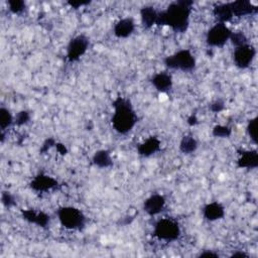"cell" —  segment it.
Masks as SVG:
<instances>
[{
	"label": "cell",
	"instance_id": "obj_1",
	"mask_svg": "<svg viewBox=\"0 0 258 258\" xmlns=\"http://www.w3.org/2000/svg\"><path fill=\"white\" fill-rule=\"evenodd\" d=\"M192 5L193 1L188 0L171 3L166 10L158 12L156 24L159 26L168 25L176 33H186L189 28Z\"/></svg>",
	"mask_w": 258,
	"mask_h": 258
},
{
	"label": "cell",
	"instance_id": "obj_2",
	"mask_svg": "<svg viewBox=\"0 0 258 258\" xmlns=\"http://www.w3.org/2000/svg\"><path fill=\"white\" fill-rule=\"evenodd\" d=\"M114 114L112 117V125L118 133H128L136 124L137 116L132 108L129 99L118 97L113 102Z\"/></svg>",
	"mask_w": 258,
	"mask_h": 258
},
{
	"label": "cell",
	"instance_id": "obj_3",
	"mask_svg": "<svg viewBox=\"0 0 258 258\" xmlns=\"http://www.w3.org/2000/svg\"><path fill=\"white\" fill-rule=\"evenodd\" d=\"M164 64L169 69L191 72L196 67V60L189 50H183L169 56H166Z\"/></svg>",
	"mask_w": 258,
	"mask_h": 258
},
{
	"label": "cell",
	"instance_id": "obj_4",
	"mask_svg": "<svg viewBox=\"0 0 258 258\" xmlns=\"http://www.w3.org/2000/svg\"><path fill=\"white\" fill-rule=\"evenodd\" d=\"M58 217L61 224L70 230L82 229L86 223V217L81 210L74 207H63L58 211Z\"/></svg>",
	"mask_w": 258,
	"mask_h": 258
},
{
	"label": "cell",
	"instance_id": "obj_5",
	"mask_svg": "<svg viewBox=\"0 0 258 258\" xmlns=\"http://www.w3.org/2000/svg\"><path fill=\"white\" fill-rule=\"evenodd\" d=\"M155 236L159 240L175 241L181 234V229L179 224L169 218L159 220L155 227Z\"/></svg>",
	"mask_w": 258,
	"mask_h": 258
},
{
	"label": "cell",
	"instance_id": "obj_6",
	"mask_svg": "<svg viewBox=\"0 0 258 258\" xmlns=\"http://www.w3.org/2000/svg\"><path fill=\"white\" fill-rule=\"evenodd\" d=\"M232 32L224 23L215 24L207 35V44L211 47L222 48L230 40Z\"/></svg>",
	"mask_w": 258,
	"mask_h": 258
},
{
	"label": "cell",
	"instance_id": "obj_7",
	"mask_svg": "<svg viewBox=\"0 0 258 258\" xmlns=\"http://www.w3.org/2000/svg\"><path fill=\"white\" fill-rule=\"evenodd\" d=\"M89 48V40L88 38H86L85 36H78L74 38L67 50V58L69 62H76L80 60L82 55L85 54V52H87Z\"/></svg>",
	"mask_w": 258,
	"mask_h": 258
},
{
	"label": "cell",
	"instance_id": "obj_8",
	"mask_svg": "<svg viewBox=\"0 0 258 258\" xmlns=\"http://www.w3.org/2000/svg\"><path fill=\"white\" fill-rule=\"evenodd\" d=\"M256 54L255 49L251 45H244L235 49L233 58L235 65L240 69L248 68Z\"/></svg>",
	"mask_w": 258,
	"mask_h": 258
},
{
	"label": "cell",
	"instance_id": "obj_9",
	"mask_svg": "<svg viewBox=\"0 0 258 258\" xmlns=\"http://www.w3.org/2000/svg\"><path fill=\"white\" fill-rule=\"evenodd\" d=\"M165 205V200L161 195L155 194L150 197L143 205V209L150 215L155 216L159 214Z\"/></svg>",
	"mask_w": 258,
	"mask_h": 258
},
{
	"label": "cell",
	"instance_id": "obj_10",
	"mask_svg": "<svg viewBox=\"0 0 258 258\" xmlns=\"http://www.w3.org/2000/svg\"><path fill=\"white\" fill-rule=\"evenodd\" d=\"M230 6L232 9L233 15L237 16V17L254 14L258 10L257 6L253 5L250 1H247V0H237V1L231 2Z\"/></svg>",
	"mask_w": 258,
	"mask_h": 258
},
{
	"label": "cell",
	"instance_id": "obj_11",
	"mask_svg": "<svg viewBox=\"0 0 258 258\" xmlns=\"http://www.w3.org/2000/svg\"><path fill=\"white\" fill-rule=\"evenodd\" d=\"M22 217L25 221L36 224L43 228L47 227L50 222V216L48 214L33 209L22 211Z\"/></svg>",
	"mask_w": 258,
	"mask_h": 258
},
{
	"label": "cell",
	"instance_id": "obj_12",
	"mask_svg": "<svg viewBox=\"0 0 258 258\" xmlns=\"http://www.w3.org/2000/svg\"><path fill=\"white\" fill-rule=\"evenodd\" d=\"M152 84L158 92L165 93L173 87V79L167 73H157L152 78Z\"/></svg>",
	"mask_w": 258,
	"mask_h": 258
},
{
	"label": "cell",
	"instance_id": "obj_13",
	"mask_svg": "<svg viewBox=\"0 0 258 258\" xmlns=\"http://www.w3.org/2000/svg\"><path fill=\"white\" fill-rule=\"evenodd\" d=\"M56 186H58V182L53 178L46 175L37 176L31 184L32 189L37 192H47L49 190L54 189Z\"/></svg>",
	"mask_w": 258,
	"mask_h": 258
},
{
	"label": "cell",
	"instance_id": "obj_14",
	"mask_svg": "<svg viewBox=\"0 0 258 258\" xmlns=\"http://www.w3.org/2000/svg\"><path fill=\"white\" fill-rule=\"evenodd\" d=\"M135 24L132 18H123L114 26V35L119 39H125L132 35Z\"/></svg>",
	"mask_w": 258,
	"mask_h": 258
},
{
	"label": "cell",
	"instance_id": "obj_15",
	"mask_svg": "<svg viewBox=\"0 0 258 258\" xmlns=\"http://www.w3.org/2000/svg\"><path fill=\"white\" fill-rule=\"evenodd\" d=\"M160 150V141L156 137H150L145 142L139 145L137 152L142 156H151Z\"/></svg>",
	"mask_w": 258,
	"mask_h": 258
},
{
	"label": "cell",
	"instance_id": "obj_16",
	"mask_svg": "<svg viewBox=\"0 0 258 258\" xmlns=\"http://www.w3.org/2000/svg\"><path fill=\"white\" fill-rule=\"evenodd\" d=\"M203 215L209 221H216L225 216V209L220 203L214 202L204 207Z\"/></svg>",
	"mask_w": 258,
	"mask_h": 258
},
{
	"label": "cell",
	"instance_id": "obj_17",
	"mask_svg": "<svg viewBox=\"0 0 258 258\" xmlns=\"http://www.w3.org/2000/svg\"><path fill=\"white\" fill-rule=\"evenodd\" d=\"M258 166V154L256 151H248L240 154L238 159V167L240 168H256Z\"/></svg>",
	"mask_w": 258,
	"mask_h": 258
},
{
	"label": "cell",
	"instance_id": "obj_18",
	"mask_svg": "<svg viewBox=\"0 0 258 258\" xmlns=\"http://www.w3.org/2000/svg\"><path fill=\"white\" fill-rule=\"evenodd\" d=\"M213 13L216 19L219 21V23H224V24L228 21H230L234 17L230 3L217 5L214 8Z\"/></svg>",
	"mask_w": 258,
	"mask_h": 258
},
{
	"label": "cell",
	"instance_id": "obj_19",
	"mask_svg": "<svg viewBox=\"0 0 258 258\" xmlns=\"http://www.w3.org/2000/svg\"><path fill=\"white\" fill-rule=\"evenodd\" d=\"M141 22L146 28H151L154 24H156L158 12L152 6H146L140 10Z\"/></svg>",
	"mask_w": 258,
	"mask_h": 258
},
{
	"label": "cell",
	"instance_id": "obj_20",
	"mask_svg": "<svg viewBox=\"0 0 258 258\" xmlns=\"http://www.w3.org/2000/svg\"><path fill=\"white\" fill-rule=\"evenodd\" d=\"M93 162L98 167L104 168L109 167L113 164V161L110 156V153L108 151H99L93 156Z\"/></svg>",
	"mask_w": 258,
	"mask_h": 258
},
{
	"label": "cell",
	"instance_id": "obj_21",
	"mask_svg": "<svg viewBox=\"0 0 258 258\" xmlns=\"http://www.w3.org/2000/svg\"><path fill=\"white\" fill-rule=\"evenodd\" d=\"M198 148V143L196 139L191 135H186L183 137L180 143V151L185 155H190L196 152Z\"/></svg>",
	"mask_w": 258,
	"mask_h": 258
},
{
	"label": "cell",
	"instance_id": "obj_22",
	"mask_svg": "<svg viewBox=\"0 0 258 258\" xmlns=\"http://www.w3.org/2000/svg\"><path fill=\"white\" fill-rule=\"evenodd\" d=\"M13 122V117L11 115V113L6 109V108H1L0 109V127L1 130H5L8 126H10Z\"/></svg>",
	"mask_w": 258,
	"mask_h": 258
},
{
	"label": "cell",
	"instance_id": "obj_23",
	"mask_svg": "<svg viewBox=\"0 0 258 258\" xmlns=\"http://www.w3.org/2000/svg\"><path fill=\"white\" fill-rule=\"evenodd\" d=\"M230 41L232 42V44H233L236 48L248 44V43H247V38H246V36H245L242 32L232 33V34H231V37H230Z\"/></svg>",
	"mask_w": 258,
	"mask_h": 258
},
{
	"label": "cell",
	"instance_id": "obj_24",
	"mask_svg": "<svg viewBox=\"0 0 258 258\" xmlns=\"http://www.w3.org/2000/svg\"><path fill=\"white\" fill-rule=\"evenodd\" d=\"M213 135L215 137H221V138H228L231 135L232 130L229 128L228 126H223V125H217L213 128Z\"/></svg>",
	"mask_w": 258,
	"mask_h": 258
},
{
	"label": "cell",
	"instance_id": "obj_25",
	"mask_svg": "<svg viewBox=\"0 0 258 258\" xmlns=\"http://www.w3.org/2000/svg\"><path fill=\"white\" fill-rule=\"evenodd\" d=\"M9 10L14 14H19L25 9V3L21 0H10L8 1Z\"/></svg>",
	"mask_w": 258,
	"mask_h": 258
},
{
	"label": "cell",
	"instance_id": "obj_26",
	"mask_svg": "<svg viewBox=\"0 0 258 258\" xmlns=\"http://www.w3.org/2000/svg\"><path fill=\"white\" fill-rule=\"evenodd\" d=\"M30 118H31L30 113H28L27 111H20L16 114V116H15V124L19 125V126L23 125L28 122Z\"/></svg>",
	"mask_w": 258,
	"mask_h": 258
},
{
	"label": "cell",
	"instance_id": "obj_27",
	"mask_svg": "<svg viewBox=\"0 0 258 258\" xmlns=\"http://www.w3.org/2000/svg\"><path fill=\"white\" fill-rule=\"evenodd\" d=\"M256 122H257V117L251 119L248 123V126H247V131H248V134L250 136V138L253 140L254 143L257 142V137H256Z\"/></svg>",
	"mask_w": 258,
	"mask_h": 258
},
{
	"label": "cell",
	"instance_id": "obj_28",
	"mask_svg": "<svg viewBox=\"0 0 258 258\" xmlns=\"http://www.w3.org/2000/svg\"><path fill=\"white\" fill-rule=\"evenodd\" d=\"M2 203L5 207L7 208H10L12 206L15 205V202H14V198L7 192H3L2 194Z\"/></svg>",
	"mask_w": 258,
	"mask_h": 258
},
{
	"label": "cell",
	"instance_id": "obj_29",
	"mask_svg": "<svg viewBox=\"0 0 258 258\" xmlns=\"http://www.w3.org/2000/svg\"><path fill=\"white\" fill-rule=\"evenodd\" d=\"M210 109L214 113H219V112L224 110V102L221 101V100H217V101H215L214 103L211 104Z\"/></svg>",
	"mask_w": 258,
	"mask_h": 258
},
{
	"label": "cell",
	"instance_id": "obj_30",
	"mask_svg": "<svg viewBox=\"0 0 258 258\" xmlns=\"http://www.w3.org/2000/svg\"><path fill=\"white\" fill-rule=\"evenodd\" d=\"M55 141H54V139L53 138H49V139H47L45 142H44V145H43V147H42V149H41V153L42 154H44V153H47L52 146H55Z\"/></svg>",
	"mask_w": 258,
	"mask_h": 258
},
{
	"label": "cell",
	"instance_id": "obj_31",
	"mask_svg": "<svg viewBox=\"0 0 258 258\" xmlns=\"http://www.w3.org/2000/svg\"><path fill=\"white\" fill-rule=\"evenodd\" d=\"M55 148H56V150H58L59 154H61L62 155H67L68 150H67V148H66L64 145H62V143H58V142H56V143H55Z\"/></svg>",
	"mask_w": 258,
	"mask_h": 258
},
{
	"label": "cell",
	"instance_id": "obj_32",
	"mask_svg": "<svg viewBox=\"0 0 258 258\" xmlns=\"http://www.w3.org/2000/svg\"><path fill=\"white\" fill-rule=\"evenodd\" d=\"M90 2L89 1H70L69 4L73 7V8H79L80 6H83V5H86V4H89Z\"/></svg>",
	"mask_w": 258,
	"mask_h": 258
},
{
	"label": "cell",
	"instance_id": "obj_33",
	"mask_svg": "<svg viewBox=\"0 0 258 258\" xmlns=\"http://www.w3.org/2000/svg\"><path fill=\"white\" fill-rule=\"evenodd\" d=\"M209 256H211V257H219V255H218L217 253H214V252H208V251H206V252H204V253H201V254H200V257H209Z\"/></svg>",
	"mask_w": 258,
	"mask_h": 258
},
{
	"label": "cell",
	"instance_id": "obj_34",
	"mask_svg": "<svg viewBox=\"0 0 258 258\" xmlns=\"http://www.w3.org/2000/svg\"><path fill=\"white\" fill-rule=\"evenodd\" d=\"M197 122H198V119H197V117L196 116H194V115H192L189 119H188V123L190 124V125H196L197 124Z\"/></svg>",
	"mask_w": 258,
	"mask_h": 258
},
{
	"label": "cell",
	"instance_id": "obj_35",
	"mask_svg": "<svg viewBox=\"0 0 258 258\" xmlns=\"http://www.w3.org/2000/svg\"><path fill=\"white\" fill-rule=\"evenodd\" d=\"M231 257H245V258H247L248 255L243 253V252H237V253H234Z\"/></svg>",
	"mask_w": 258,
	"mask_h": 258
}]
</instances>
